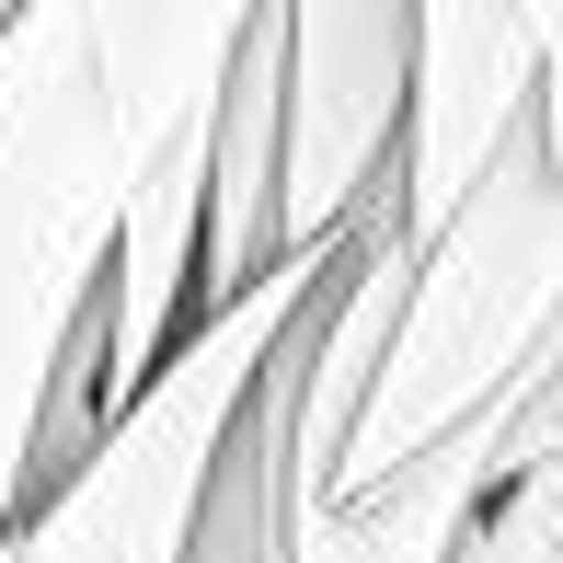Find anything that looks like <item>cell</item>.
<instances>
[{"instance_id": "cell-1", "label": "cell", "mask_w": 563, "mask_h": 563, "mask_svg": "<svg viewBox=\"0 0 563 563\" xmlns=\"http://www.w3.org/2000/svg\"><path fill=\"white\" fill-rule=\"evenodd\" d=\"M552 322H563V150H552L541 104H529L483 150L472 185L415 230L402 311L379 334V368H368V391H356V415L334 438L322 495L379 483L402 460H426L438 438H460L541 356Z\"/></svg>"}, {"instance_id": "cell-2", "label": "cell", "mask_w": 563, "mask_h": 563, "mask_svg": "<svg viewBox=\"0 0 563 563\" xmlns=\"http://www.w3.org/2000/svg\"><path fill=\"white\" fill-rule=\"evenodd\" d=\"M126 196V126L92 69L81 0L0 12V529L35 495V415L58 356L104 334V253Z\"/></svg>"}, {"instance_id": "cell-3", "label": "cell", "mask_w": 563, "mask_h": 563, "mask_svg": "<svg viewBox=\"0 0 563 563\" xmlns=\"http://www.w3.org/2000/svg\"><path fill=\"white\" fill-rule=\"evenodd\" d=\"M334 242L345 230L276 253L253 288H230V299L173 322V345L150 356V379L126 402H104V426L81 438V460H58V472L23 495V518L0 529V563H185L208 460L230 438V415H242L265 345L288 334V311L334 276Z\"/></svg>"}, {"instance_id": "cell-4", "label": "cell", "mask_w": 563, "mask_h": 563, "mask_svg": "<svg viewBox=\"0 0 563 563\" xmlns=\"http://www.w3.org/2000/svg\"><path fill=\"white\" fill-rule=\"evenodd\" d=\"M253 12L265 0H81L92 69H104L115 126H126V196H115V253H104V356H92V391L104 402L139 391L150 356L185 322L208 115H219V81L242 58Z\"/></svg>"}, {"instance_id": "cell-5", "label": "cell", "mask_w": 563, "mask_h": 563, "mask_svg": "<svg viewBox=\"0 0 563 563\" xmlns=\"http://www.w3.org/2000/svg\"><path fill=\"white\" fill-rule=\"evenodd\" d=\"M276 12V242H322L402 162L415 0H265Z\"/></svg>"}, {"instance_id": "cell-6", "label": "cell", "mask_w": 563, "mask_h": 563, "mask_svg": "<svg viewBox=\"0 0 563 563\" xmlns=\"http://www.w3.org/2000/svg\"><path fill=\"white\" fill-rule=\"evenodd\" d=\"M345 253V242H334ZM322 299V288H311ZM299 299V311H311ZM299 311L288 334L265 345V368H253L242 415H230V438L208 460V495H196V529H185V563H288V391H299Z\"/></svg>"}, {"instance_id": "cell-7", "label": "cell", "mask_w": 563, "mask_h": 563, "mask_svg": "<svg viewBox=\"0 0 563 563\" xmlns=\"http://www.w3.org/2000/svg\"><path fill=\"white\" fill-rule=\"evenodd\" d=\"M0 12H12V0H0Z\"/></svg>"}, {"instance_id": "cell-8", "label": "cell", "mask_w": 563, "mask_h": 563, "mask_svg": "<svg viewBox=\"0 0 563 563\" xmlns=\"http://www.w3.org/2000/svg\"><path fill=\"white\" fill-rule=\"evenodd\" d=\"M552 563H563V552H552Z\"/></svg>"}]
</instances>
